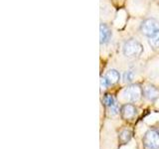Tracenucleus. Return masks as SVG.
Here are the masks:
<instances>
[{"label":"nucleus","mask_w":159,"mask_h":149,"mask_svg":"<svg viewBox=\"0 0 159 149\" xmlns=\"http://www.w3.org/2000/svg\"><path fill=\"white\" fill-rule=\"evenodd\" d=\"M143 53V46L138 40L129 38L122 45V55L129 60L138 59Z\"/></svg>","instance_id":"obj_1"},{"label":"nucleus","mask_w":159,"mask_h":149,"mask_svg":"<svg viewBox=\"0 0 159 149\" xmlns=\"http://www.w3.org/2000/svg\"><path fill=\"white\" fill-rule=\"evenodd\" d=\"M159 30V21L155 18H146L140 23L139 31L147 38L151 37Z\"/></svg>","instance_id":"obj_2"},{"label":"nucleus","mask_w":159,"mask_h":149,"mask_svg":"<svg viewBox=\"0 0 159 149\" xmlns=\"http://www.w3.org/2000/svg\"><path fill=\"white\" fill-rule=\"evenodd\" d=\"M143 93L142 88L138 84H129L123 89L122 96L125 101L129 102H135L140 99L141 96Z\"/></svg>","instance_id":"obj_3"},{"label":"nucleus","mask_w":159,"mask_h":149,"mask_svg":"<svg viewBox=\"0 0 159 149\" xmlns=\"http://www.w3.org/2000/svg\"><path fill=\"white\" fill-rule=\"evenodd\" d=\"M144 149H159V131L149 129L143 137Z\"/></svg>","instance_id":"obj_4"},{"label":"nucleus","mask_w":159,"mask_h":149,"mask_svg":"<svg viewBox=\"0 0 159 149\" xmlns=\"http://www.w3.org/2000/svg\"><path fill=\"white\" fill-rule=\"evenodd\" d=\"M112 37L111 28L107 23H101L99 25V43L102 45H107L109 43Z\"/></svg>","instance_id":"obj_5"},{"label":"nucleus","mask_w":159,"mask_h":149,"mask_svg":"<svg viewBox=\"0 0 159 149\" xmlns=\"http://www.w3.org/2000/svg\"><path fill=\"white\" fill-rule=\"evenodd\" d=\"M103 102L108 107L109 111H111L112 115H116V114L118 113V106L116 103V101L111 94H106L103 97Z\"/></svg>","instance_id":"obj_6"},{"label":"nucleus","mask_w":159,"mask_h":149,"mask_svg":"<svg viewBox=\"0 0 159 149\" xmlns=\"http://www.w3.org/2000/svg\"><path fill=\"white\" fill-rule=\"evenodd\" d=\"M143 96L146 98H148L149 101H155L159 97V89L152 86V84H147L143 89Z\"/></svg>","instance_id":"obj_7"},{"label":"nucleus","mask_w":159,"mask_h":149,"mask_svg":"<svg viewBox=\"0 0 159 149\" xmlns=\"http://www.w3.org/2000/svg\"><path fill=\"white\" fill-rule=\"evenodd\" d=\"M121 116L124 119H131L135 116L136 114V108L132 104L126 103L121 107Z\"/></svg>","instance_id":"obj_8"},{"label":"nucleus","mask_w":159,"mask_h":149,"mask_svg":"<svg viewBox=\"0 0 159 149\" xmlns=\"http://www.w3.org/2000/svg\"><path fill=\"white\" fill-rule=\"evenodd\" d=\"M106 78L107 79V82L109 83V86H111V84H116V83L119 82V79H120V74H119L117 70L111 69L106 74Z\"/></svg>","instance_id":"obj_9"},{"label":"nucleus","mask_w":159,"mask_h":149,"mask_svg":"<svg viewBox=\"0 0 159 149\" xmlns=\"http://www.w3.org/2000/svg\"><path fill=\"white\" fill-rule=\"evenodd\" d=\"M148 44L153 51H159V30L148 38Z\"/></svg>","instance_id":"obj_10"},{"label":"nucleus","mask_w":159,"mask_h":149,"mask_svg":"<svg viewBox=\"0 0 159 149\" xmlns=\"http://www.w3.org/2000/svg\"><path fill=\"white\" fill-rule=\"evenodd\" d=\"M131 138V132L129 130H123L118 136V140L121 144H126Z\"/></svg>","instance_id":"obj_11"},{"label":"nucleus","mask_w":159,"mask_h":149,"mask_svg":"<svg viewBox=\"0 0 159 149\" xmlns=\"http://www.w3.org/2000/svg\"><path fill=\"white\" fill-rule=\"evenodd\" d=\"M134 79V73L133 71H130V70H128V71H125L123 74V77H122V79H123V83L125 84H130Z\"/></svg>","instance_id":"obj_12"},{"label":"nucleus","mask_w":159,"mask_h":149,"mask_svg":"<svg viewBox=\"0 0 159 149\" xmlns=\"http://www.w3.org/2000/svg\"><path fill=\"white\" fill-rule=\"evenodd\" d=\"M109 86V83L107 82V79L106 77H102L101 78V88L102 89H106Z\"/></svg>","instance_id":"obj_13"}]
</instances>
